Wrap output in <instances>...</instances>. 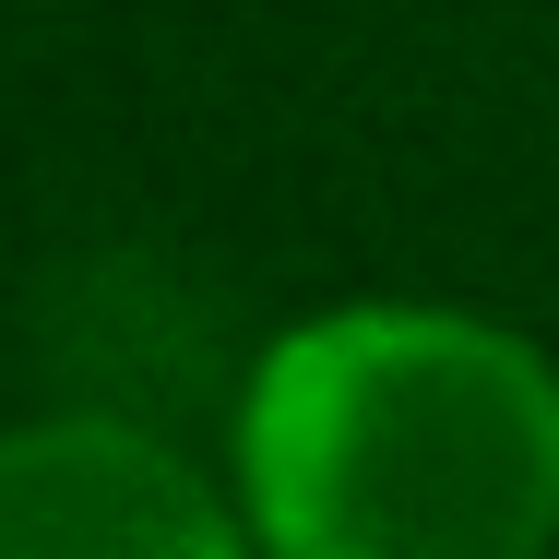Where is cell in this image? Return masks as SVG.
I'll return each instance as SVG.
<instances>
[{
    "label": "cell",
    "instance_id": "7a4b0ae2",
    "mask_svg": "<svg viewBox=\"0 0 559 559\" xmlns=\"http://www.w3.org/2000/svg\"><path fill=\"white\" fill-rule=\"evenodd\" d=\"M238 512L203 500L131 429H24L0 441V559H143V548H226Z\"/></svg>",
    "mask_w": 559,
    "mask_h": 559
},
{
    "label": "cell",
    "instance_id": "6da1fadb",
    "mask_svg": "<svg viewBox=\"0 0 559 559\" xmlns=\"http://www.w3.org/2000/svg\"><path fill=\"white\" fill-rule=\"evenodd\" d=\"M238 512L298 559H500L559 524V381L464 310H334L238 405Z\"/></svg>",
    "mask_w": 559,
    "mask_h": 559
}]
</instances>
